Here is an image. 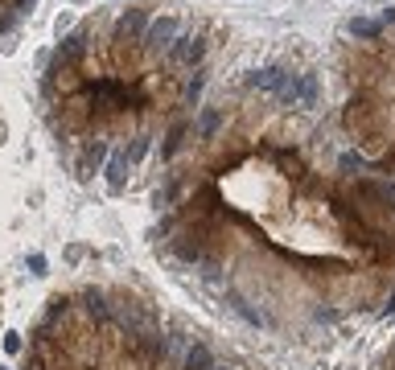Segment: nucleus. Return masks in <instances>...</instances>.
I'll list each match as a JSON object with an SVG mask.
<instances>
[{
	"label": "nucleus",
	"instance_id": "9b49d317",
	"mask_svg": "<svg viewBox=\"0 0 395 370\" xmlns=\"http://www.w3.org/2000/svg\"><path fill=\"white\" fill-rule=\"evenodd\" d=\"M317 103V75H301V99L296 107H313Z\"/></svg>",
	"mask_w": 395,
	"mask_h": 370
},
{
	"label": "nucleus",
	"instance_id": "6e6552de",
	"mask_svg": "<svg viewBox=\"0 0 395 370\" xmlns=\"http://www.w3.org/2000/svg\"><path fill=\"white\" fill-rule=\"evenodd\" d=\"M346 33H350V38H362V41H375V38H383V25L371 17H355V21H346Z\"/></svg>",
	"mask_w": 395,
	"mask_h": 370
},
{
	"label": "nucleus",
	"instance_id": "20e7f679",
	"mask_svg": "<svg viewBox=\"0 0 395 370\" xmlns=\"http://www.w3.org/2000/svg\"><path fill=\"white\" fill-rule=\"evenodd\" d=\"M82 54H87V29H75V33H62L58 38V62L62 66L79 62Z\"/></svg>",
	"mask_w": 395,
	"mask_h": 370
},
{
	"label": "nucleus",
	"instance_id": "423d86ee",
	"mask_svg": "<svg viewBox=\"0 0 395 370\" xmlns=\"http://www.w3.org/2000/svg\"><path fill=\"white\" fill-rule=\"evenodd\" d=\"M198 45H206V41L194 38V33H178V38H173V45H169L165 54H169V62H181V66H185V62H190V54H194Z\"/></svg>",
	"mask_w": 395,
	"mask_h": 370
},
{
	"label": "nucleus",
	"instance_id": "1a4fd4ad",
	"mask_svg": "<svg viewBox=\"0 0 395 370\" xmlns=\"http://www.w3.org/2000/svg\"><path fill=\"white\" fill-rule=\"evenodd\" d=\"M153 148V136H132V144H124V156H128V165L136 169L140 160H144V153Z\"/></svg>",
	"mask_w": 395,
	"mask_h": 370
},
{
	"label": "nucleus",
	"instance_id": "f257e3e1",
	"mask_svg": "<svg viewBox=\"0 0 395 370\" xmlns=\"http://www.w3.org/2000/svg\"><path fill=\"white\" fill-rule=\"evenodd\" d=\"M178 33H181V21L178 17H153V21H148V29L140 33V45H144V54H161V50L173 45Z\"/></svg>",
	"mask_w": 395,
	"mask_h": 370
},
{
	"label": "nucleus",
	"instance_id": "2eb2a0df",
	"mask_svg": "<svg viewBox=\"0 0 395 370\" xmlns=\"http://www.w3.org/2000/svg\"><path fill=\"white\" fill-rule=\"evenodd\" d=\"M54 29H58V38H62V33L70 29V13H62V17H58V25H54Z\"/></svg>",
	"mask_w": 395,
	"mask_h": 370
},
{
	"label": "nucleus",
	"instance_id": "4468645a",
	"mask_svg": "<svg viewBox=\"0 0 395 370\" xmlns=\"http://www.w3.org/2000/svg\"><path fill=\"white\" fill-rule=\"evenodd\" d=\"M379 25H383V29H387V25H395V4H391V9H383V17H379Z\"/></svg>",
	"mask_w": 395,
	"mask_h": 370
},
{
	"label": "nucleus",
	"instance_id": "9d476101",
	"mask_svg": "<svg viewBox=\"0 0 395 370\" xmlns=\"http://www.w3.org/2000/svg\"><path fill=\"white\" fill-rule=\"evenodd\" d=\"M202 87H206V70L198 66L194 75H190V82H185V107H198V99H202Z\"/></svg>",
	"mask_w": 395,
	"mask_h": 370
},
{
	"label": "nucleus",
	"instance_id": "f8f14e48",
	"mask_svg": "<svg viewBox=\"0 0 395 370\" xmlns=\"http://www.w3.org/2000/svg\"><path fill=\"white\" fill-rule=\"evenodd\" d=\"M342 169H371V160L358 156V153H346V156H342Z\"/></svg>",
	"mask_w": 395,
	"mask_h": 370
},
{
	"label": "nucleus",
	"instance_id": "39448f33",
	"mask_svg": "<svg viewBox=\"0 0 395 370\" xmlns=\"http://www.w3.org/2000/svg\"><path fill=\"white\" fill-rule=\"evenodd\" d=\"M103 173H107V185L119 194V190H124V181H128V173H132V165H128L124 148H116V153H112V160H107V169H103Z\"/></svg>",
	"mask_w": 395,
	"mask_h": 370
},
{
	"label": "nucleus",
	"instance_id": "ddd939ff",
	"mask_svg": "<svg viewBox=\"0 0 395 370\" xmlns=\"http://www.w3.org/2000/svg\"><path fill=\"white\" fill-rule=\"evenodd\" d=\"M4 350H9V354H21V333H4Z\"/></svg>",
	"mask_w": 395,
	"mask_h": 370
},
{
	"label": "nucleus",
	"instance_id": "7ed1b4c3",
	"mask_svg": "<svg viewBox=\"0 0 395 370\" xmlns=\"http://www.w3.org/2000/svg\"><path fill=\"white\" fill-rule=\"evenodd\" d=\"M148 13L144 9H132V13H124V17L116 21V41H132V38H140L144 29H148Z\"/></svg>",
	"mask_w": 395,
	"mask_h": 370
},
{
	"label": "nucleus",
	"instance_id": "0eeeda50",
	"mask_svg": "<svg viewBox=\"0 0 395 370\" xmlns=\"http://www.w3.org/2000/svg\"><path fill=\"white\" fill-rule=\"evenodd\" d=\"M218 128H222V111H218V107H202V116H198V124H194V136L210 140V136H218Z\"/></svg>",
	"mask_w": 395,
	"mask_h": 370
},
{
	"label": "nucleus",
	"instance_id": "f03ea898",
	"mask_svg": "<svg viewBox=\"0 0 395 370\" xmlns=\"http://www.w3.org/2000/svg\"><path fill=\"white\" fill-rule=\"evenodd\" d=\"M288 75H293V70H284V66H264V70H256V75L247 78V87H251V91H268V95H276L280 87L288 82Z\"/></svg>",
	"mask_w": 395,
	"mask_h": 370
}]
</instances>
